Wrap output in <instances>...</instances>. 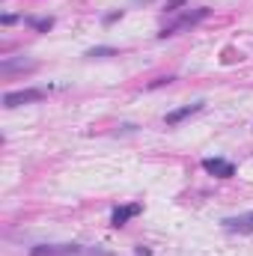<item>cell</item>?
Listing matches in <instances>:
<instances>
[{
    "label": "cell",
    "instance_id": "1",
    "mask_svg": "<svg viewBox=\"0 0 253 256\" xmlns=\"http://www.w3.org/2000/svg\"><path fill=\"white\" fill-rule=\"evenodd\" d=\"M42 98H45V90H18V92L3 96V108H21L30 102H42Z\"/></svg>",
    "mask_w": 253,
    "mask_h": 256
},
{
    "label": "cell",
    "instance_id": "2",
    "mask_svg": "<svg viewBox=\"0 0 253 256\" xmlns=\"http://www.w3.org/2000/svg\"><path fill=\"white\" fill-rule=\"evenodd\" d=\"M80 254V248H74V244H39V248H33L30 256H74Z\"/></svg>",
    "mask_w": 253,
    "mask_h": 256
},
{
    "label": "cell",
    "instance_id": "3",
    "mask_svg": "<svg viewBox=\"0 0 253 256\" xmlns=\"http://www.w3.org/2000/svg\"><path fill=\"white\" fill-rule=\"evenodd\" d=\"M202 167H206L212 176H220V179H230V176L236 173V167H232L230 161H224V158H206Z\"/></svg>",
    "mask_w": 253,
    "mask_h": 256
},
{
    "label": "cell",
    "instance_id": "4",
    "mask_svg": "<svg viewBox=\"0 0 253 256\" xmlns=\"http://www.w3.org/2000/svg\"><path fill=\"white\" fill-rule=\"evenodd\" d=\"M224 224H226V230L250 232V230H253V212H250V214H242V218H230V220H224Z\"/></svg>",
    "mask_w": 253,
    "mask_h": 256
},
{
    "label": "cell",
    "instance_id": "5",
    "mask_svg": "<svg viewBox=\"0 0 253 256\" xmlns=\"http://www.w3.org/2000/svg\"><path fill=\"white\" fill-rule=\"evenodd\" d=\"M202 104H185V108H179V110H173V114H167V126H176V122H182L185 116H190V114H196Z\"/></svg>",
    "mask_w": 253,
    "mask_h": 256
},
{
    "label": "cell",
    "instance_id": "6",
    "mask_svg": "<svg viewBox=\"0 0 253 256\" xmlns=\"http://www.w3.org/2000/svg\"><path fill=\"white\" fill-rule=\"evenodd\" d=\"M137 212H140V206H126V208H116V212H114V218H110V224H114V226H122L128 218H134Z\"/></svg>",
    "mask_w": 253,
    "mask_h": 256
},
{
    "label": "cell",
    "instance_id": "7",
    "mask_svg": "<svg viewBox=\"0 0 253 256\" xmlns=\"http://www.w3.org/2000/svg\"><path fill=\"white\" fill-rule=\"evenodd\" d=\"M27 24H30V27H36V30H51V27H54V21H51V18H27Z\"/></svg>",
    "mask_w": 253,
    "mask_h": 256
},
{
    "label": "cell",
    "instance_id": "8",
    "mask_svg": "<svg viewBox=\"0 0 253 256\" xmlns=\"http://www.w3.org/2000/svg\"><path fill=\"white\" fill-rule=\"evenodd\" d=\"M116 54V48H92V51H86V57H114Z\"/></svg>",
    "mask_w": 253,
    "mask_h": 256
},
{
    "label": "cell",
    "instance_id": "9",
    "mask_svg": "<svg viewBox=\"0 0 253 256\" xmlns=\"http://www.w3.org/2000/svg\"><path fill=\"white\" fill-rule=\"evenodd\" d=\"M179 6H185V0H167V9H170V12L179 9Z\"/></svg>",
    "mask_w": 253,
    "mask_h": 256
}]
</instances>
